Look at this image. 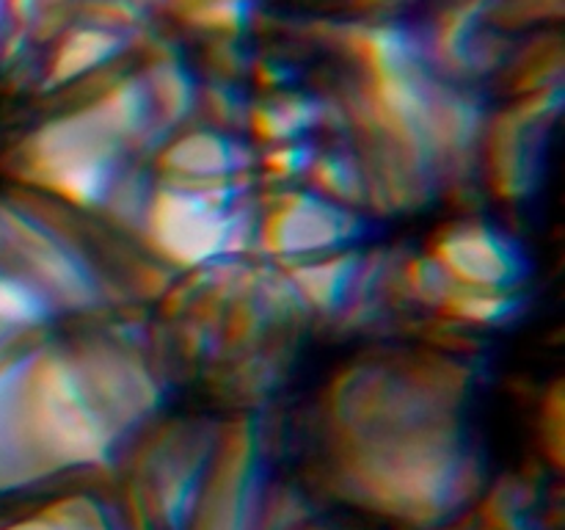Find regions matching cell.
<instances>
[{
  "label": "cell",
  "mask_w": 565,
  "mask_h": 530,
  "mask_svg": "<svg viewBox=\"0 0 565 530\" xmlns=\"http://www.w3.org/2000/svg\"><path fill=\"white\" fill-rule=\"evenodd\" d=\"M315 116H318V105L309 103L301 94H276L248 110V125L265 141L287 144L298 141V136H303V130L315 125Z\"/></svg>",
  "instance_id": "ba28073f"
},
{
  "label": "cell",
  "mask_w": 565,
  "mask_h": 530,
  "mask_svg": "<svg viewBox=\"0 0 565 530\" xmlns=\"http://www.w3.org/2000/svg\"><path fill=\"white\" fill-rule=\"evenodd\" d=\"M546 130L544 116H530L527 110L508 116L497 130H491L489 166L497 193L524 197L535 186L541 171V132Z\"/></svg>",
  "instance_id": "277c9868"
},
{
  "label": "cell",
  "mask_w": 565,
  "mask_h": 530,
  "mask_svg": "<svg viewBox=\"0 0 565 530\" xmlns=\"http://www.w3.org/2000/svg\"><path fill=\"white\" fill-rule=\"evenodd\" d=\"M292 530H320V528H312V524H301V528H292ZM323 530H334V528H323Z\"/></svg>",
  "instance_id": "5bb4252c"
},
{
  "label": "cell",
  "mask_w": 565,
  "mask_h": 530,
  "mask_svg": "<svg viewBox=\"0 0 565 530\" xmlns=\"http://www.w3.org/2000/svg\"><path fill=\"white\" fill-rule=\"evenodd\" d=\"M522 301L516 287H472L458 285L445 301V309H452L458 318L469 324H505L519 312Z\"/></svg>",
  "instance_id": "30bf717a"
},
{
  "label": "cell",
  "mask_w": 565,
  "mask_h": 530,
  "mask_svg": "<svg viewBox=\"0 0 565 530\" xmlns=\"http://www.w3.org/2000/svg\"><path fill=\"white\" fill-rule=\"evenodd\" d=\"M158 163L171 180L204 182L241 174L243 166L248 163V155L226 132L199 130L166 147Z\"/></svg>",
  "instance_id": "5b68a950"
},
{
  "label": "cell",
  "mask_w": 565,
  "mask_h": 530,
  "mask_svg": "<svg viewBox=\"0 0 565 530\" xmlns=\"http://www.w3.org/2000/svg\"><path fill=\"white\" fill-rule=\"evenodd\" d=\"M312 149L301 141H287V144H274L270 155H265V166H268L270 174L279 177H292V174H307L309 166H312Z\"/></svg>",
  "instance_id": "4fadbf2b"
},
{
  "label": "cell",
  "mask_w": 565,
  "mask_h": 530,
  "mask_svg": "<svg viewBox=\"0 0 565 530\" xmlns=\"http://www.w3.org/2000/svg\"><path fill=\"white\" fill-rule=\"evenodd\" d=\"M154 197V182L143 174L141 169H127L121 166L119 174L110 182L105 202L99 204L105 215L114 224L125 226V230H143L147 226L149 204Z\"/></svg>",
  "instance_id": "9c48e42d"
},
{
  "label": "cell",
  "mask_w": 565,
  "mask_h": 530,
  "mask_svg": "<svg viewBox=\"0 0 565 530\" xmlns=\"http://www.w3.org/2000/svg\"><path fill=\"white\" fill-rule=\"evenodd\" d=\"M309 180H312L318 197L329 202L353 208V204L367 202V177H364L362 160L348 152H326L315 155L309 166Z\"/></svg>",
  "instance_id": "52a82bcc"
},
{
  "label": "cell",
  "mask_w": 565,
  "mask_h": 530,
  "mask_svg": "<svg viewBox=\"0 0 565 530\" xmlns=\"http://www.w3.org/2000/svg\"><path fill=\"white\" fill-rule=\"evenodd\" d=\"M408 285L412 293L419 301L430 304V307H445V301L450 298V293L456 290V279L436 263L434 257H419L414 263H408Z\"/></svg>",
  "instance_id": "7c38bea8"
},
{
  "label": "cell",
  "mask_w": 565,
  "mask_h": 530,
  "mask_svg": "<svg viewBox=\"0 0 565 530\" xmlns=\"http://www.w3.org/2000/svg\"><path fill=\"white\" fill-rule=\"evenodd\" d=\"M430 257L458 282L472 287H516L524 276V254L511 237L489 224L450 226Z\"/></svg>",
  "instance_id": "7a4b0ae2"
},
{
  "label": "cell",
  "mask_w": 565,
  "mask_h": 530,
  "mask_svg": "<svg viewBox=\"0 0 565 530\" xmlns=\"http://www.w3.org/2000/svg\"><path fill=\"white\" fill-rule=\"evenodd\" d=\"M362 259L356 254H331L318 263H301L287 271V282L296 287L301 301L320 312H337L345 307L356 282Z\"/></svg>",
  "instance_id": "8992f818"
},
{
  "label": "cell",
  "mask_w": 565,
  "mask_h": 530,
  "mask_svg": "<svg viewBox=\"0 0 565 530\" xmlns=\"http://www.w3.org/2000/svg\"><path fill=\"white\" fill-rule=\"evenodd\" d=\"M359 235H362V221L353 215V210L329 202L318 193L287 197L259 226V241L274 254L323 252Z\"/></svg>",
  "instance_id": "3957f363"
},
{
  "label": "cell",
  "mask_w": 565,
  "mask_h": 530,
  "mask_svg": "<svg viewBox=\"0 0 565 530\" xmlns=\"http://www.w3.org/2000/svg\"><path fill=\"white\" fill-rule=\"evenodd\" d=\"M121 149L97 116L83 110L42 127L25 158L47 191L75 208H99L121 169Z\"/></svg>",
  "instance_id": "6da1fadb"
},
{
  "label": "cell",
  "mask_w": 565,
  "mask_h": 530,
  "mask_svg": "<svg viewBox=\"0 0 565 530\" xmlns=\"http://www.w3.org/2000/svg\"><path fill=\"white\" fill-rule=\"evenodd\" d=\"M119 33L99 31V28L72 33L53 61V81H70V77L94 70L99 61H108L119 50Z\"/></svg>",
  "instance_id": "8fae6325"
}]
</instances>
